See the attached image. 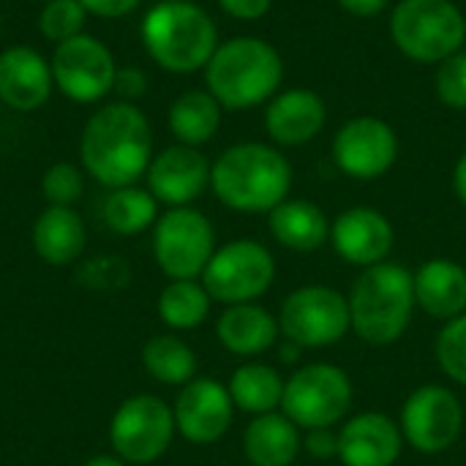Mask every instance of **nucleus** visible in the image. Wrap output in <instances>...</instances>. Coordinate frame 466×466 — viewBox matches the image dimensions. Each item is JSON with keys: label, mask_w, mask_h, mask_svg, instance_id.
Returning <instances> with one entry per match:
<instances>
[{"label": "nucleus", "mask_w": 466, "mask_h": 466, "mask_svg": "<svg viewBox=\"0 0 466 466\" xmlns=\"http://www.w3.org/2000/svg\"><path fill=\"white\" fill-rule=\"evenodd\" d=\"M30 243L41 262L52 268H63V265L76 262L85 254L87 229H85L82 216L74 208L46 205L33 221Z\"/></svg>", "instance_id": "4be33fe9"}, {"label": "nucleus", "mask_w": 466, "mask_h": 466, "mask_svg": "<svg viewBox=\"0 0 466 466\" xmlns=\"http://www.w3.org/2000/svg\"><path fill=\"white\" fill-rule=\"evenodd\" d=\"M388 33L404 57L440 66L464 49L466 16L453 0H399Z\"/></svg>", "instance_id": "423d86ee"}, {"label": "nucleus", "mask_w": 466, "mask_h": 466, "mask_svg": "<svg viewBox=\"0 0 466 466\" xmlns=\"http://www.w3.org/2000/svg\"><path fill=\"white\" fill-rule=\"evenodd\" d=\"M177 426L172 407L150 393L126 399L109 420V445L128 466L158 461L175 442Z\"/></svg>", "instance_id": "9b49d317"}, {"label": "nucleus", "mask_w": 466, "mask_h": 466, "mask_svg": "<svg viewBox=\"0 0 466 466\" xmlns=\"http://www.w3.org/2000/svg\"><path fill=\"white\" fill-rule=\"evenodd\" d=\"M82 466H128L120 456H115V453H98V456H93V459H87Z\"/></svg>", "instance_id": "79ce46f5"}, {"label": "nucleus", "mask_w": 466, "mask_h": 466, "mask_svg": "<svg viewBox=\"0 0 466 466\" xmlns=\"http://www.w3.org/2000/svg\"><path fill=\"white\" fill-rule=\"evenodd\" d=\"M49 66L55 87L76 104L101 101L115 87V55L96 35L79 33L63 44H55Z\"/></svg>", "instance_id": "ddd939ff"}, {"label": "nucleus", "mask_w": 466, "mask_h": 466, "mask_svg": "<svg viewBox=\"0 0 466 466\" xmlns=\"http://www.w3.org/2000/svg\"><path fill=\"white\" fill-rule=\"evenodd\" d=\"M172 415L183 440L191 445H213L229 431L235 404L227 385L213 377H194L180 388L172 404Z\"/></svg>", "instance_id": "2eb2a0df"}, {"label": "nucleus", "mask_w": 466, "mask_h": 466, "mask_svg": "<svg viewBox=\"0 0 466 466\" xmlns=\"http://www.w3.org/2000/svg\"><path fill=\"white\" fill-rule=\"evenodd\" d=\"M268 224L276 243L298 254H311L330 243V221L325 210L309 199L287 197L268 213Z\"/></svg>", "instance_id": "b1692460"}, {"label": "nucleus", "mask_w": 466, "mask_h": 466, "mask_svg": "<svg viewBox=\"0 0 466 466\" xmlns=\"http://www.w3.org/2000/svg\"><path fill=\"white\" fill-rule=\"evenodd\" d=\"M328 123V106L309 87H289L265 104V131L276 147H298L311 142Z\"/></svg>", "instance_id": "6ab92c4d"}, {"label": "nucleus", "mask_w": 466, "mask_h": 466, "mask_svg": "<svg viewBox=\"0 0 466 466\" xmlns=\"http://www.w3.org/2000/svg\"><path fill=\"white\" fill-rule=\"evenodd\" d=\"M221 115V104L208 90H186L169 104L167 123L180 145L199 147L218 134Z\"/></svg>", "instance_id": "bb28decb"}, {"label": "nucleus", "mask_w": 466, "mask_h": 466, "mask_svg": "<svg viewBox=\"0 0 466 466\" xmlns=\"http://www.w3.org/2000/svg\"><path fill=\"white\" fill-rule=\"evenodd\" d=\"M82 191H85V177H82V169L76 164L57 161L41 177V194L49 205L74 208L79 202Z\"/></svg>", "instance_id": "473e14b6"}, {"label": "nucleus", "mask_w": 466, "mask_h": 466, "mask_svg": "<svg viewBox=\"0 0 466 466\" xmlns=\"http://www.w3.org/2000/svg\"><path fill=\"white\" fill-rule=\"evenodd\" d=\"M393 243L396 229L390 218L369 205H355L330 224V246L336 254L363 270L385 262L393 251Z\"/></svg>", "instance_id": "f3484780"}, {"label": "nucleus", "mask_w": 466, "mask_h": 466, "mask_svg": "<svg viewBox=\"0 0 466 466\" xmlns=\"http://www.w3.org/2000/svg\"><path fill=\"white\" fill-rule=\"evenodd\" d=\"M82 169L101 186H137L153 161V128L139 106L131 101H112L98 106L79 137Z\"/></svg>", "instance_id": "f257e3e1"}, {"label": "nucleus", "mask_w": 466, "mask_h": 466, "mask_svg": "<svg viewBox=\"0 0 466 466\" xmlns=\"http://www.w3.org/2000/svg\"><path fill=\"white\" fill-rule=\"evenodd\" d=\"M333 161L352 180H377L399 161V134L382 117H352L333 137Z\"/></svg>", "instance_id": "4468645a"}, {"label": "nucleus", "mask_w": 466, "mask_h": 466, "mask_svg": "<svg viewBox=\"0 0 466 466\" xmlns=\"http://www.w3.org/2000/svg\"><path fill=\"white\" fill-rule=\"evenodd\" d=\"M300 453V429L284 412L257 415L243 431V456L251 466H292Z\"/></svg>", "instance_id": "393cba45"}, {"label": "nucleus", "mask_w": 466, "mask_h": 466, "mask_svg": "<svg viewBox=\"0 0 466 466\" xmlns=\"http://www.w3.org/2000/svg\"><path fill=\"white\" fill-rule=\"evenodd\" d=\"M55 87L49 60L33 46L0 52V101L14 112H35Z\"/></svg>", "instance_id": "aec40b11"}, {"label": "nucleus", "mask_w": 466, "mask_h": 466, "mask_svg": "<svg viewBox=\"0 0 466 466\" xmlns=\"http://www.w3.org/2000/svg\"><path fill=\"white\" fill-rule=\"evenodd\" d=\"M284 385H287V380L273 366L259 363V360H248L232 371L227 390L232 396L235 410L257 418V415H268V412L281 410Z\"/></svg>", "instance_id": "a878e982"}, {"label": "nucleus", "mask_w": 466, "mask_h": 466, "mask_svg": "<svg viewBox=\"0 0 466 466\" xmlns=\"http://www.w3.org/2000/svg\"><path fill=\"white\" fill-rule=\"evenodd\" d=\"M339 5L358 19H371L380 16L390 5V0H339Z\"/></svg>", "instance_id": "ea45409f"}, {"label": "nucleus", "mask_w": 466, "mask_h": 466, "mask_svg": "<svg viewBox=\"0 0 466 466\" xmlns=\"http://www.w3.org/2000/svg\"><path fill=\"white\" fill-rule=\"evenodd\" d=\"M347 303L358 339L371 347H390L407 333L418 309L415 276L410 268L385 259L360 270Z\"/></svg>", "instance_id": "20e7f679"}, {"label": "nucleus", "mask_w": 466, "mask_h": 466, "mask_svg": "<svg viewBox=\"0 0 466 466\" xmlns=\"http://www.w3.org/2000/svg\"><path fill=\"white\" fill-rule=\"evenodd\" d=\"M399 426L412 451L440 456L459 442L464 431V407L451 388L423 385L407 396Z\"/></svg>", "instance_id": "f8f14e48"}, {"label": "nucleus", "mask_w": 466, "mask_h": 466, "mask_svg": "<svg viewBox=\"0 0 466 466\" xmlns=\"http://www.w3.org/2000/svg\"><path fill=\"white\" fill-rule=\"evenodd\" d=\"M104 221L115 235L134 238L156 227L158 221V199L139 186L112 188L104 202Z\"/></svg>", "instance_id": "c756f323"}, {"label": "nucleus", "mask_w": 466, "mask_h": 466, "mask_svg": "<svg viewBox=\"0 0 466 466\" xmlns=\"http://www.w3.org/2000/svg\"><path fill=\"white\" fill-rule=\"evenodd\" d=\"M434 90L448 109L466 112V49H459L437 66Z\"/></svg>", "instance_id": "72a5a7b5"}, {"label": "nucleus", "mask_w": 466, "mask_h": 466, "mask_svg": "<svg viewBox=\"0 0 466 466\" xmlns=\"http://www.w3.org/2000/svg\"><path fill=\"white\" fill-rule=\"evenodd\" d=\"M216 229L197 208H169L153 227V259L169 281L202 279L216 254Z\"/></svg>", "instance_id": "1a4fd4ad"}, {"label": "nucleus", "mask_w": 466, "mask_h": 466, "mask_svg": "<svg viewBox=\"0 0 466 466\" xmlns=\"http://www.w3.org/2000/svg\"><path fill=\"white\" fill-rule=\"evenodd\" d=\"M210 306L213 298L208 295L205 284L199 279H188V281H169L158 295L156 311L169 330L183 333L199 328L210 317Z\"/></svg>", "instance_id": "c85d7f7f"}, {"label": "nucleus", "mask_w": 466, "mask_h": 466, "mask_svg": "<svg viewBox=\"0 0 466 466\" xmlns=\"http://www.w3.org/2000/svg\"><path fill=\"white\" fill-rule=\"evenodd\" d=\"M221 11L229 14L232 19H240V22H257L262 19L270 8H273V0H218Z\"/></svg>", "instance_id": "4c0bfd02"}, {"label": "nucleus", "mask_w": 466, "mask_h": 466, "mask_svg": "<svg viewBox=\"0 0 466 466\" xmlns=\"http://www.w3.org/2000/svg\"><path fill=\"white\" fill-rule=\"evenodd\" d=\"M303 453H309L311 459H319V461L339 459V431H333V429H311V431H306Z\"/></svg>", "instance_id": "c9c22d12"}, {"label": "nucleus", "mask_w": 466, "mask_h": 466, "mask_svg": "<svg viewBox=\"0 0 466 466\" xmlns=\"http://www.w3.org/2000/svg\"><path fill=\"white\" fill-rule=\"evenodd\" d=\"M279 330L281 339L300 350H325L339 344L352 330L347 295L325 284L298 287L279 309Z\"/></svg>", "instance_id": "6e6552de"}, {"label": "nucleus", "mask_w": 466, "mask_h": 466, "mask_svg": "<svg viewBox=\"0 0 466 466\" xmlns=\"http://www.w3.org/2000/svg\"><path fill=\"white\" fill-rule=\"evenodd\" d=\"M404 445L401 426L385 412L352 415L339 429V461L344 466H396Z\"/></svg>", "instance_id": "a211bd4d"}, {"label": "nucleus", "mask_w": 466, "mask_h": 466, "mask_svg": "<svg viewBox=\"0 0 466 466\" xmlns=\"http://www.w3.org/2000/svg\"><path fill=\"white\" fill-rule=\"evenodd\" d=\"M87 11L79 0H46L38 14V30L46 41L63 44L79 33H85Z\"/></svg>", "instance_id": "7c9ffc66"}, {"label": "nucleus", "mask_w": 466, "mask_h": 466, "mask_svg": "<svg viewBox=\"0 0 466 466\" xmlns=\"http://www.w3.org/2000/svg\"><path fill=\"white\" fill-rule=\"evenodd\" d=\"M147 74L137 66H128V68H117L115 74V93L123 98V101H137L147 93Z\"/></svg>", "instance_id": "e433bc0d"}, {"label": "nucleus", "mask_w": 466, "mask_h": 466, "mask_svg": "<svg viewBox=\"0 0 466 466\" xmlns=\"http://www.w3.org/2000/svg\"><path fill=\"white\" fill-rule=\"evenodd\" d=\"M210 188L235 213H270L292 191V164L276 145L238 142L213 161Z\"/></svg>", "instance_id": "f03ea898"}, {"label": "nucleus", "mask_w": 466, "mask_h": 466, "mask_svg": "<svg viewBox=\"0 0 466 466\" xmlns=\"http://www.w3.org/2000/svg\"><path fill=\"white\" fill-rule=\"evenodd\" d=\"M199 281L216 303H257L276 281V259L259 240H229L216 248Z\"/></svg>", "instance_id": "9d476101"}, {"label": "nucleus", "mask_w": 466, "mask_h": 466, "mask_svg": "<svg viewBox=\"0 0 466 466\" xmlns=\"http://www.w3.org/2000/svg\"><path fill=\"white\" fill-rule=\"evenodd\" d=\"M284 82V60L270 41L235 35L221 41L205 66L208 93L227 112H246L268 104Z\"/></svg>", "instance_id": "7ed1b4c3"}, {"label": "nucleus", "mask_w": 466, "mask_h": 466, "mask_svg": "<svg viewBox=\"0 0 466 466\" xmlns=\"http://www.w3.org/2000/svg\"><path fill=\"white\" fill-rule=\"evenodd\" d=\"M210 161L199 147L172 145L153 156L145 177L147 191L167 208H188L210 188Z\"/></svg>", "instance_id": "dca6fc26"}, {"label": "nucleus", "mask_w": 466, "mask_h": 466, "mask_svg": "<svg viewBox=\"0 0 466 466\" xmlns=\"http://www.w3.org/2000/svg\"><path fill=\"white\" fill-rule=\"evenodd\" d=\"M216 336L227 352L238 358H257L279 344L281 330H279V317H273L265 306L238 303V306H227L218 314Z\"/></svg>", "instance_id": "412c9836"}, {"label": "nucleus", "mask_w": 466, "mask_h": 466, "mask_svg": "<svg viewBox=\"0 0 466 466\" xmlns=\"http://www.w3.org/2000/svg\"><path fill=\"white\" fill-rule=\"evenodd\" d=\"M434 358L448 380L466 388V314L442 325L434 341Z\"/></svg>", "instance_id": "2f4dec72"}, {"label": "nucleus", "mask_w": 466, "mask_h": 466, "mask_svg": "<svg viewBox=\"0 0 466 466\" xmlns=\"http://www.w3.org/2000/svg\"><path fill=\"white\" fill-rule=\"evenodd\" d=\"M415 303L431 319L451 322L466 314V268L453 259H429L415 273Z\"/></svg>", "instance_id": "5701e85b"}, {"label": "nucleus", "mask_w": 466, "mask_h": 466, "mask_svg": "<svg viewBox=\"0 0 466 466\" xmlns=\"http://www.w3.org/2000/svg\"><path fill=\"white\" fill-rule=\"evenodd\" d=\"M87 14L101 16V19H120L128 16L131 11L139 8L142 0H79Z\"/></svg>", "instance_id": "58836bf2"}, {"label": "nucleus", "mask_w": 466, "mask_h": 466, "mask_svg": "<svg viewBox=\"0 0 466 466\" xmlns=\"http://www.w3.org/2000/svg\"><path fill=\"white\" fill-rule=\"evenodd\" d=\"M131 279L128 265L117 257H96L87 259L79 270V281L96 292H115Z\"/></svg>", "instance_id": "f704fd0d"}, {"label": "nucleus", "mask_w": 466, "mask_h": 466, "mask_svg": "<svg viewBox=\"0 0 466 466\" xmlns=\"http://www.w3.org/2000/svg\"><path fill=\"white\" fill-rule=\"evenodd\" d=\"M0 30H3V22H0Z\"/></svg>", "instance_id": "37998d69"}, {"label": "nucleus", "mask_w": 466, "mask_h": 466, "mask_svg": "<svg viewBox=\"0 0 466 466\" xmlns=\"http://www.w3.org/2000/svg\"><path fill=\"white\" fill-rule=\"evenodd\" d=\"M142 44L156 66L172 74L205 71L218 49L213 16L194 0H161L142 19Z\"/></svg>", "instance_id": "39448f33"}, {"label": "nucleus", "mask_w": 466, "mask_h": 466, "mask_svg": "<svg viewBox=\"0 0 466 466\" xmlns=\"http://www.w3.org/2000/svg\"><path fill=\"white\" fill-rule=\"evenodd\" d=\"M453 191H456L459 202L466 208V150L461 153V158L456 161V169H453Z\"/></svg>", "instance_id": "a19ab883"}, {"label": "nucleus", "mask_w": 466, "mask_h": 466, "mask_svg": "<svg viewBox=\"0 0 466 466\" xmlns=\"http://www.w3.org/2000/svg\"><path fill=\"white\" fill-rule=\"evenodd\" d=\"M355 388L344 369L333 363H309L298 369L281 399V412L300 429H333L352 410Z\"/></svg>", "instance_id": "0eeeda50"}, {"label": "nucleus", "mask_w": 466, "mask_h": 466, "mask_svg": "<svg viewBox=\"0 0 466 466\" xmlns=\"http://www.w3.org/2000/svg\"><path fill=\"white\" fill-rule=\"evenodd\" d=\"M44 3H46V0H44Z\"/></svg>", "instance_id": "c03bdc74"}, {"label": "nucleus", "mask_w": 466, "mask_h": 466, "mask_svg": "<svg viewBox=\"0 0 466 466\" xmlns=\"http://www.w3.org/2000/svg\"><path fill=\"white\" fill-rule=\"evenodd\" d=\"M139 358L145 371L161 385L183 388L197 377V352L180 336L161 333L147 339Z\"/></svg>", "instance_id": "cd10ccee"}]
</instances>
